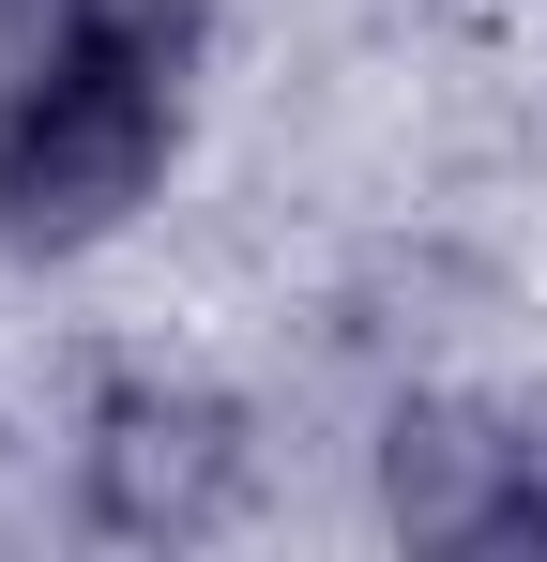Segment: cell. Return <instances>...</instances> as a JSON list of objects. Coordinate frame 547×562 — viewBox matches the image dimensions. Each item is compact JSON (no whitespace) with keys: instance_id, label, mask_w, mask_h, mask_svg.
Segmentation results:
<instances>
[{"instance_id":"obj_1","label":"cell","mask_w":547,"mask_h":562,"mask_svg":"<svg viewBox=\"0 0 547 562\" xmlns=\"http://www.w3.org/2000/svg\"><path fill=\"white\" fill-rule=\"evenodd\" d=\"M274 502V395L182 350H107L62 411V532L122 562L228 548Z\"/></svg>"},{"instance_id":"obj_2","label":"cell","mask_w":547,"mask_h":562,"mask_svg":"<svg viewBox=\"0 0 547 562\" xmlns=\"http://www.w3.org/2000/svg\"><path fill=\"white\" fill-rule=\"evenodd\" d=\"M198 153V77L122 61V46H62L0 77V259L15 274H77L107 244H137L182 198Z\"/></svg>"},{"instance_id":"obj_3","label":"cell","mask_w":547,"mask_h":562,"mask_svg":"<svg viewBox=\"0 0 547 562\" xmlns=\"http://www.w3.org/2000/svg\"><path fill=\"white\" fill-rule=\"evenodd\" d=\"M517 471H533V380L411 366V380H380L365 426H350V502H365V532L411 548V562H487Z\"/></svg>"},{"instance_id":"obj_4","label":"cell","mask_w":547,"mask_h":562,"mask_svg":"<svg viewBox=\"0 0 547 562\" xmlns=\"http://www.w3.org/2000/svg\"><path fill=\"white\" fill-rule=\"evenodd\" d=\"M502 319V274L471 259V244H442V228H411V244H365L350 274H335V304H320V335L365 366V395L411 366H442L456 335H487Z\"/></svg>"}]
</instances>
